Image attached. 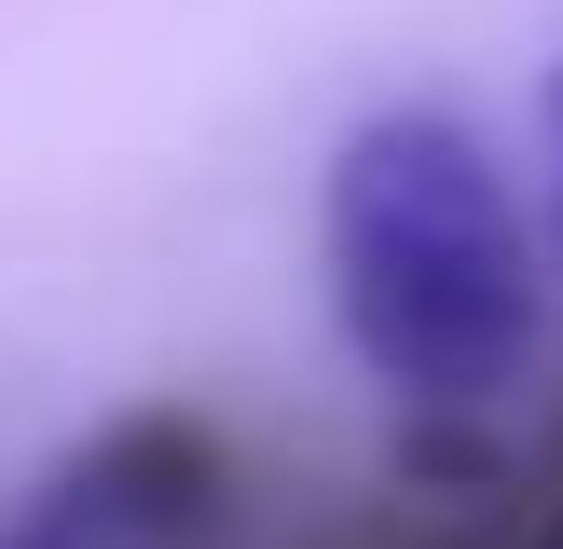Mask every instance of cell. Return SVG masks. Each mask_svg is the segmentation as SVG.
Wrapping results in <instances>:
<instances>
[{
    "instance_id": "1",
    "label": "cell",
    "mask_w": 563,
    "mask_h": 549,
    "mask_svg": "<svg viewBox=\"0 0 563 549\" xmlns=\"http://www.w3.org/2000/svg\"><path fill=\"white\" fill-rule=\"evenodd\" d=\"M330 302L399 399H495L537 344V261L495 152L440 110H385L330 165Z\"/></svg>"
},
{
    "instance_id": "2",
    "label": "cell",
    "mask_w": 563,
    "mask_h": 549,
    "mask_svg": "<svg viewBox=\"0 0 563 549\" xmlns=\"http://www.w3.org/2000/svg\"><path fill=\"white\" fill-rule=\"evenodd\" d=\"M234 536V453L207 412H124L97 426L14 522L0 549H220Z\"/></svg>"
},
{
    "instance_id": "3",
    "label": "cell",
    "mask_w": 563,
    "mask_h": 549,
    "mask_svg": "<svg viewBox=\"0 0 563 549\" xmlns=\"http://www.w3.org/2000/svg\"><path fill=\"white\" fill-rule=\"evenodd\" d=\"M550 206H563V82H550Z\"/></svg>"
}]
</instances>
